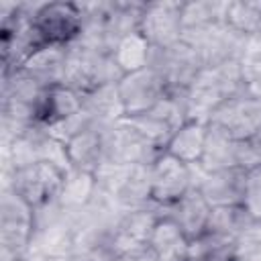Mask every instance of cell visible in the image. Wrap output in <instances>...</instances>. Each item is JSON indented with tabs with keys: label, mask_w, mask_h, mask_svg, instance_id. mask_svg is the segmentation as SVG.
<instances>
[{
	"label": "cell",
	"mask_w": 261,
	"mask_h": 261,
	"mask_svg": "<svg viewBox=\"0 0 261 261\" xmlns=\"http://www.w3.org/2000/svg\"><path fill=\"white\" fill-rule=\"evenodd\" d=\"M245 92V80L239 63H224L218 67H202L194 82L184 92V106L188 120L208 122L212 112L226 100Z\"/></svg>",
	"instance_id": "1"
},
{
	"label": "cell",
	"mask_w": 261,
	"mask_h": 261,
	"mask_svg": "<svg viewBox=\"0 0 261 261\" xmlns=\"http://www.w3.org/2000/svg\"><path fill=\"white\" fill-rule=\"evenodd\" d=\"M120 77L122 73L116 67L112 53L92 47L80 39L67 45L65 75H63L65 88L84 96L100 86L116 84Z\"/></svg>",
	"instance_id": "2"
},
{
	"label": "cell",
	"mask_w": 261,
	"mask_h": 261,
	"mask_svg": "<svg viewBox=\"0 0 261 261\" xmlns=\"http://www.w3.org/2000/svg\"><path fill=\"white\" fill-rule=\"evenodd\" d=\"M75 253L71 212L59 202L35 210V226L29 243V257L35 261L71 257Z\"/></svg>",
	"instance_id": "3"
},
{
	"label": "cell",
	"mask_w": 261,
	"mask_h": 261,
	"mask_svg": "<svg viewBox=\"0 0 261 261\" xmlns=\"http://www.w3.org/2000/svg\"><path fill=\"white\" fill-rule=\"evenodd\" d=\"M35 210L12 190L0 194V261L29 257Z\"/></svg>",
	"instance_id": "4"
},
{
	"label": "cell",
	"mask_w": 261,
	"mask_h": 261,
	"mask_svg": "<svg viewBox=\"0 0 261 261\" xmlns=\"http://www.w3.org/2000/svg\"><path fill=\"white\" fill-rule=\"evenodd\" d=\"M149 67L159 75L167 94L184 96L188 86L194 82V77L202 69V63L196 55V49L179 41L175 45L161 47V49L151 47Z\"/></svg>",
	"instance_id": "5"
},
{
	"label": "cell",
	"mask_w": 261,
	"mask_h": 261,
	"mask_svg": "<svg viewBox=\"0 0 261 261\" xmlns=\"http://www.w3.org/2000/svg\"><path fill=\"white\" fill-rule=\"evenodd\" d=\"M102 145H104V161L124 163V165H151L155 157L163 153L153 143H149L126 120V116L102 128Z\"/></svg>",
	"instance_id": "6"
},
{
	"label": "cell",
	"mask_w": 261,
	"mask_h": 261,
	"mask_svg": "<svg viewBox=\"0 0 261 261\" xmlns=\"http://www.w3.org/2000/svg\"><path fill=\"white\" fill-rule=\"evenodd\" d=\"M63 179H65V171H61L51 163L37 161L29 167L14 171L8 190L16 192L33 210H39L53 202H59Z\"/></svg>",
	"instance_id": "7"
},
{
	"label": "cell",
	"mask_w": 261,
	"mask_h": 261,
	"mask_svg": "<svg viewBox=\"0 0 261 261\" xmlns=\"http://www.w3.org/2000/svg\"><path fill=\"white\" fill-rule=\"evenodd\" d=\"M163 216V208L155 206L153 202L145 208L122 212L116 226L112 228L108 247L114 257H126V255H141L147 251L151 232L157 224V220Z\"/></svg>",
	"instance_id": "8"
},
{
	"label": "cell",
	"mask_w": 261,
	"mask_h": 261,
	"mask_svg": "<svg viewBox=\"0 0 261 261\" xmlns=\"http://www.w3.org/2000/svg\"><path fill=\"white\" fill-rule=\"evenodd\" d=\"M126 120L149 143H153L159 151H165V147L171 141V137L188 120L186 106H184V96L167 94L153 108H149V110H145L141 114H135V116H126Z\"/></svg>",
	"instance_id": "9"
},
{
	"label": "cell",
	"mask_w": 261,
	"mask_h": 261,
	"mask_svg": "<svg viewBox=\"0 0 261 261\" xmlns=\"http://www.w3.org/2000/svg\"><path fill=\"white\" fill-rule=\"evenodd\" d=\"M208 126L232 141H245L261 133V102L247 92L226 100L208 118Z\"/></svg>",
	"instance_id": "10"
},
{
	"label": "cell",
	"mask_w": 261,
	"mask_h": 261,
	"mask_svg": "<svg viewBox=\"0 0 261 261\" xmlns=\"http://www.w3.org/2000/svg\"><path fill=\"white\" fill-rule=\"evenodd\" d=\"M33 27L41 45H69L80 37L82 14L75 2H43Z\"/></svg>",
	"instance_id": "11"
},
{
	"label": "cell",
	"mask_w": 261,
	"mask_h": 261,
	"mask_svg": "<svg viewBox=\"0 0 261 261\" xmlns=\"http://www.w3.org/2000/svg\"><path fill=\"white\" fill-rule=\"evenodd\" d=\"M151 169V202L159 208H169L181 196H186L192 186V167L169 153H159L149 165Z\"/></svg>",
	"instance_id": "12"
},
{
	"label": "cell",
	"mask_w": 261,
	"mask_h": 261,
	"mask_svg": "<svg viewBox=\"0 0 261 261\" xmlns=\"http://www.w3.org/2000/svg\"><path fill=\"white\" fill-rule=\"evenodd\" d=\"M181 8L179 0H155L145 2L139 33L153 49L169 47L181 41Z\"/></svg>",
	"instance_id": "13"
},
{
	"label": "cell",
	"mask_w": 261,
	"mask_h": 261,
	"mask_svg": "<svg viewBox=\"0 0 261 261\" xmlns=\"http://www.w3.org/2000/svg\"><path fill=\"white\" fill-rule=\"evenodd\" d=\"M192 167V186L206 198L212 208L220 206H239L243 202V188L247 171L239 167L206 171L200 163H190Z\"/></svg>",
	"instance_id": "14"
},
{
	"label": "cell",
	"mask_w": 261,
	"mask_h": 261,
	"mask_svg": "<svg viewBox=\"0 0 261 261\" xmlns=\"http://www.w3.org/2000/svg\"><path fill=\"white\" fill-rule=\"evenodd\" d=\"M230 0H192L181 8V41L196 47L216 29L228 24Z\"/></svg>",
	"instance_id": "15"
},
{
	"label": "cell",
	"mask_w": 261,
	"mask_h": 261,
	"mask_svg": "<svg viewBox=\"0 0 261 261\" xmlns=\"http://www.w3.org/2000/svg\"><path fill=\"white\" fill-rule=\"evenodd\" d=\"M116 88H118L126 116L141 114V112L153 108L157 102H161L167 96L163 82L151 67H145V69H139L133 73H124L116 82Z\"/></svg>",
	"instance_id": "16"
},
{
	"label": "cell",
	"mask_w": 261,
	"mask_h": 261,
	"mask_svg": "<svg viewBox=\"0 0 261 261\" xmlns=\"http://www.w3.org/2000/svg\"><path fill=\"white\" fill-rule=\"evenodd\" d=\"M249 37L234 31L230 24H224L200 41L194 49L202 67H218L224 63H239Z\"/></svg>",
	"instance_id": "17"
},
{
	"label": "cell",
	"mask_w": 261,
	"mask_h": 261,
	"mask_svg": "<svg viewBox=\"0 0 261 261\" xmlns=\"http://www.w3.org/2000/svg\"><path fill=\"white\" fill-rule=\"evenodd\" d=\"M65 59H67V45H41L22 63L20 71H24L43 90L57 88L63 86Z\"/></svg>",
	"instance_id": "18"
},
{
	"label": "cell",
	"mask_w": 261,
	"mask_h": 261,
	"mask_svg": "<svg viewBox=\"0 0 261 261\" xmlns=\"http://www.w3.org/2000/svg\"><path fill=\"white\" fill-rule=\"evenodd\" d=\"M163 214L169 216L181 228V232L188 237V241H194L206 232L208 220L212 214V206L206 202V198L196 188H192L175 204L165 208Z\"/></svg>",
	"instance_id": "19"
},
{
	"label": "cell",
	"mask_w": 261,
	"mask_h": 261,
	"mask_svg": "<svg viewBox=\"0 0 261 261\" xmlns=\"http://www.w3.org/2000/svg\"><path fill=\"white\" fill-rule=\"evenodd\" d=\"M82 112V96L65 86L43 90L35 122L39 128H51L71 116Z\"/></svg>",
	"instance_id": "20"
},
{
	"label": "cell",
	"mask_w": 261,
	"mask_h": 261,
	"mask_svg": "<svg viewBox=\"0 0 261 261\" xmlns=\"http://www.w3.org/2000/svg\"><path fill=\"white\" fill-rule=\"evenodd\" d=\"M82 110L92 122V126H98V128H106L126 116L116 84H106L84 94Z\"/></svg>",
	"instance_id": "21"
},
{
	"label": "cell",
	"mask_w": 261,
	"mask_h": 261,
	"mask_svg": "<svg viewBox=\"0 0 261 261\" xmlns=\"http://www.w3.org/2000/svg\"><path fill=\"white\" fill-rule=\"evenodd\" d=\"M143 8H145V2L108 0L106 12H104V37H106L110 53L114 51L120 39L139 31Z\"/></svg>",
	"instance_id": "22"
},
{
	"label": "cell",
	"mask_w": 261,
	"mask_h": 261,
	"mask_svg": "<svg viewBox=\"0 0 261 261\" xmlns=\"http://www.w3.org/2000/svg\"><path fill=\"white\" fill-rule=\"evenodd\" d=\"M188 247H190L188 237L169 216L163 214L151 232L145 253L153 261H181L188 257Z\"/></svg>",
	"instance_id": "23"
},
{
	"label": "cell",
	"mask_w": 261,
	"mask_h": 261,
	"mask_svg": "<svg viewBox=\"0 0 261 261\" xmlns=\"http://www.w3.org/2000/svg\"><path fill=\"white\" fill-rule=\"evenodd\" d=\"M67 155L73 169L90 171L94 173L104 163V145H102V128L88 126L75 137H71L67 143Z\"/></svg>",
	"instance_id": "24"
},
{
	"label": "cell",
	"mask_w": 261,
	"mask_h": 261,
	"mask_svg": "<svg viewBox=\"0 0 261 261\" xmlns=\"http://www.w3.org/2000/svg\"><path fill=\"white\" fill-rule=\"evenodd\" d=\"M208 137V122L202 120H186L181 128L171 137V141L165 147V153L173 155L175 159L184 163H198L204 153Z\"/></svg>",
	"instance_id": "25"
},
{
	"label": "cell",
	"mask_w": 261,
	"mask_h": 261,
	"mask_svg": "<svg viewBox=\"0 0 261 261\" xmlns=\"http://www.w3.org/2000/svg\"><path fill=\"white\" fill-rule=\"evenodd\" d=\"M114 200L122 212L145 208L151 204V169L149 165H133L128 177L116 192Z\"/></svg>",
	"instance_id": "26"
},
{
	"label": "cell",
	"mask_w": 261,
	"mask_h": 261,
	"mask_svg": "<svg viewBox=\"0 0 261 261\" xmlns=\"http://www.w3.org/2000/svg\"><path fill=\"white\" fill-rule=\"evenodd\" d=\"M149 57H151V45L139 31L120 39L112 51V59L122 75L149 67Z\"/></svg>",
	"instance_id": "27"
},
{
	"label": "cell",
	"mask_w": 261,
	"mask_h": 261,
	"mask_svg": "<svg viewBox=\"0 0 261 261\" xmlns=\"http://www.w3.org/2000/svg\"><path fill=\"white\" fill-rule=\"evenodd\" d=\"M253 222H255V218L241 204L239 206H220V208H212L206 230L216 237L237 241V237Z\"/></svg>",
	"instance_id": "28"
},
{
	"label": "cell",
	"mask_w": 261,
	"mask_h": 261,
	"mask_svg": "<svg viewBox=\"0 0 261 261\" xmlns=\"http://www.w3.org/2000/svg\"><path fill=\"white\" fill-rule=\"evenodd\" d=\"M234 149H237V141H232L226 135H222V133H218V130L208 126V137H206L204 153H202V159L198 163L206 171L237 167Z\"/></svg>",
	"instance_id": "29"
},
{
	"label": "cell",
	"mask_w": 261,
	"mask_h": 261,
	"mask_svg": "<svg viewBox=\"0 0 261 261\" xmlns=\"http://www.w3.org/2000/svg\"><path fill=\"white\" fill-rule=\"evenodd\" d=\"M94 190H96L94 173L82 171V169H69L65 173V179H63L59 204L65 210H80L90 200Z\"/></svg>",
	"instance_id": "30"
},
{
	"label": "cell",
	"mask_w": 261,
	"mask_h": 261,
	"mask_svg": "<svg viewBox=\"0 0 261 261\" xmlns=\"http://www.w3.org/2000/svg\"><path fill=\"white\" fill-rule=\"evenodd\" d=\"M228 24L245 37H261V0H230Z\"/></svg>",
	"instance_id": "31"
},
{
	"label": "cell",
	"mask_w": 261,
	"mask_h": 261,
	"mask_svg": "<svg viewBox=\"0 0 261 261\" xmlns=\"http://www.w3.org/2000/svg\"><path fill=\"white\" fill-rule=\"evenodd\" d=\"M33 137H35V147H37V159L39 161L51 163V165L59 167L65 173L69 169H73L71 161H69V155H67V147H65L63 141L55 139L53 135H49L45 128H39V126L33 130Z\"/></svg>",
	"instance_id": "32"
},
{
	"label": "cell",
	"mask_w": 261,
	"mask_h": 261,
	"mask_svg": "<svg viewBox=\"0 0 261 261\" xmlns=\"http://www.w3.org/2000/svg\"><path fill=\"white\" fill-rule=\"evenodd\" d=\"M234 259L261 261V220L247 226L234 241Z\"/></svg>",
	"instance_id": "33"
},
{
	"label": "cell",
	"mask_w": 261,
	"mask_h": 261,
	"mask_svg": "<svg viewBox=\"0 0 261 261\" xmlns=\"http://www.w3.org/2000/svg\"><path fill=\"white\" fill-rule=\"evenodd\" d=\"M241 206L255 220H261V165L255 167V169H251V171H247Z\"/></svg>",
	"instance_id": "34"
},
{
	"label": "cell",
	"mask_w": 261,
	"mask_h": 261,
	"mask_svg": "<svg viewBox=\"0 0 261 261\" xmlns=\"http://www.w3.org/2000/svg\"><path fill=\"white\" fill-rule=\"evenodd\" d=\"M237 167L243 171H251L261 165V133L249 137L245 141H237Z\"/></svg>",
	"instance_id": "35"
},
{
	"label": "cell",
	"mask_w": 261,
	"mask_h": 261,
	"mask_svg": "<svg viewBox=\"0 0 261 261\" xmlns=\"http://www.w3.org/2000/svg\"><path fill=\"white\" fill-rule=\"evenodd\" d=\"M114 261H153L147 253H141V255H126V257H116Z\"/></svg>",
	"instance_id": "36"
},
{
	"label": "cell",
	"mask_w": 261,
	"mask_h": 261,
	"mask_svg": "<svg viewBox=\"0 0 261 261\" xmlns=\"http://www.w3.org/2000/svg\"><path fill=\"white\" fill-rule=\"evenodd\" d=\"M43 261H71V257H59V259H43Z\"/></svg>",
	"instance_id": "37"
},
{
	"label": "cell",
	"mask_w": 261,
	"mask_h": 261,
	"mask_svg": "<svg viewBox=\"0 0 261 261\" xmlns=\"http://www.w3.org/2000/svg\"><path fill=\"white\" fill-rule=\"evenodd\" d=\"M18 261H35V259H31V257H22V259H18Z\"/></svg>",
	"instance_id": "38"
},
{
	"label": "cell",
	"mask_w": 261,
	"mask_h": 261,
	"mask_svg": "<svg viewBox=\"0 0 261 261\" xmlns=\"http://www.w3.org/2000/svg\"><path fill=\"white\" fill-rule=\"evenodd\" d=\"M228 261H239V259H234V257H232V259H228Z\"/></svg>",
	"instance_id": "39"
}]
</instances>
